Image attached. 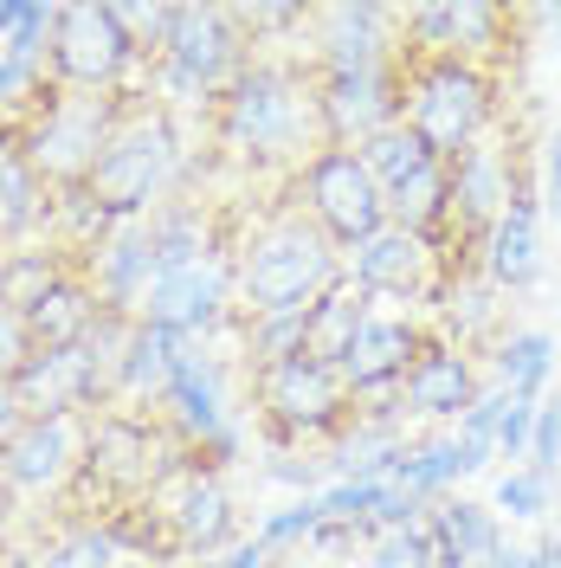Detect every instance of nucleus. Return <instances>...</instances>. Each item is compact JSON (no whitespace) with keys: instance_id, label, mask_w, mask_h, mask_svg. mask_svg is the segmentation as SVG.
I'll return each instance as SVG.
<instances>
[{"instance_id":"obj_26","label":"nucleus","mask_w":561,"mask_h":568,"mask_svg":"<svg viewBox=\"0 0 561 568\" xmlns=\"http://www.w3.org/2000/svg\"><path fill=\"white\" fill-rule=\"evenodd\" d=\"M98 317H104V304H98V291L84 284V272L59 284L39 311H27L39 349H84V343H91V329H98Z\"/></svg>"},{"instance_id":"obj_15","label":"nucleus","mask_w":561,"mask_h":568,"mask_svg":"<svg viewBox=\"0 0 561 568\" xmlns=\"http://www.w3.org/2000/svg\"><path fill=\"white\" fill-rule=\"evenodd\" d=\"M446 175H452V226L446 233H458V240H484L503 220V207L517 201V187H523L517 162L503 149H491V142H471L465 155H452Z\"/></svg>"},{"instance_id":"obj_39","label":"nucleus","mask_w":561,"mask_h":568,"mask_svg":"<svg viewBox=\"0 0 561 568\" xmlns=\"http://www.w3.org/2000/svg\"><path fill=\"white\" fill-rule=\"evenodd\" d=\"M497 33H503V13H497V7H478V0H452V39H458V59H471V52H491Z\"/></svg>"},{"instance_id":"obj_12","label":"nucleus","mask_w":561,"mask_h":568,"mask_svg":"<svg viewBox=\"0 0 561 568\" xmlns=\"http://www.w3.org/2000/svg\"><path fill=\"white\" fill-rule=\"evenodd\" d=\"M233 258L226 252H207V258H194V265H181V272H162L155 291L142 297V317L136 323H155V329H169V336H207L226 323V304H233Z\"/></svg>"},{"instance_id":"obj_30","label":"nucleus","mask_w":561,"mask_h":568,"mask_svg":"<svg viewBox=\"0 0 561 568\" xmlns=\"http://www.w3.org/2000/svg\"><path fill=\"white\" fill-rule=\"evenodd\" d=\"M549 375H555V336L517 329V336L497 343V388L510 394V400H542Z\"/></svg>"},{"instance_id":"obj_5","label":"nucleus","mask_w":561,"mask_h":568,"mask_svg":"<svg viewBox=\"0 0 561 568\" xmlns=\"http://www.w3.org/2000/svg\"><path fill=\"white\" fill-rule=\"evenodd\" d=\"M400 123L426 142L432 162H452L471 142H484V123H491V78L471 65V59H426V65H407Z\"/></svg>"},{"instance_id":"obj_7","label":"nucleus","mask_w":561,"mask_h":568,"mask_svg":"<svg viewBox=\"0 0 561 568\" xmlns=\"http://www.w3.org/2000/svg\"><path fill=\"white\" fill-rule=\"evenodd\" d=\"M297 194H304V220L336 252L368 246L387 226V187L368 175V162L355 149H316L297 169Z\"/></svg>"},{"instance_id":"obj_42","label":"nucleus","mask_w":561,"mask_h":568,"mask_svg":"<svg viewBox=\"0 0 561 568\" xmlns=\"http://www.w3.org/2000/svg\"><path fill=\"white\" fill-rule=\"evenodd\" d=\"M265 478H278V485H297L304 497H316V491H323V465H310V459L297 465L290 453H278V459H265Z\"/></svg>"},{"instance_id":"obj_2","label":"nucleus","mask_w":561,"mask_h":568,"mask_svg":"<svg viewBox=\"0 0 561 568\" xmlns=\"http://www.w3.org/2000/svg\"><path fill=\"white\" fill-rule=\"evenodd\" d=\"M220 142L246 162H290V155H304V142L329 149L323 116H316V84L297 65L252 59L220 98Z\"/></svg>"},{"instance_id":"obj_11","label":"nucleus","mask_w":561,"mask_h":568,"mask_svg":"<svg viewBox=\"0 0 561 568\" xmlns=\"http://www.w3.org/2000/svg\"><path fill=\"white\" fill-rule=\"evenodd\" d=\"M407 104V65L387 71H323L316 78V116H323V142L329 149H361L400 123Z\"/></svg>"},{"instance_id":"obj_33","label":"nucleus","mask_w":561,"mask_h":568,"mask_svg":"<svg viewBox=\"0 0 561 568\" xmlns=\"http://www.w3.org/2000/svg\"><path fill=\"white\" fill-rule=\"evenodd\" d=\"M361 162H368V175L381 181V187H394V181H407V175H420L426 162V142L407 130V123H394V130H381V136H368L361 149H355Z\"/></svg>"},{"instance_id":"obj_25","label":"nucleus","mask_w":561,"mask_h":568,"mask_svg":"<svg viewBox=\"0 0 561 568\" xmlns=\"http://www.w3.org/2000/svg\"><path fill=\"white\" fill-rule=\"evenodd\" d=\"M387 226H407L420 240H439L452 226V175H446V162H426L420 175L387 187Z\"/></svg>"},{"instance_id":"obj_3","label":"nucleus","mask_w":561,"mask_h":568,"mask_svg":"<svg viewBox=\"0 0 561 568\" xmlns=\"http://www.w3.org/2000/svg\"><path fill=\"white\" fill-rule=\"evenodd\" d=\"M233 278H239V311L246 317H304L316 297H329L343 284V252L329 246L304 213H284L239 246Z\"/></svg>"},{"instance_id":"obj_34","label":"nucleus","mask_w":561,"mask_h":568,"mask_svg":"<svg viewBox=\"0 0 561 568\" xmlns=\"http://www.w3.org/2000/svg\"><path fill=\"white\" fill-rule=\"evenodd\" d=\"M503 407H510V394L491 388V394H478V400H471V414L458 420L452 446H458V465H465V478H471V471H484V465L497 459V420H503Z\"/></svg>"},{"instance_id":"obj_44","label":"nucleus","mask_w":561,"mask_h":568,"mask_svg":"<svg viewBox=\"0 0 561 568\" xmlns=\"http://www.w3.org/2000/svg\"><path fill=\"white\" fill-rule=\"evenodd\" d=\"M542 201L561 213V130L549 136V149H542Z\"/></svg>"},{"instance_id":"obj_4","label":"nucleus","mask_w":561,"mask_h":568,"mask_svg":"<svg viewBox=\"0 0 561 568\" xmlns=\"http://www.w3.org/2000/svg\"><path fill=\"white\" fill-rule=\"evenodd\" d=\"M136 110V98H123V91H45V104L20 123V155H27V169L39 175L45 194H78L91 169H98V155L110 149V136L123 130V116Z\"/></svg>"},{"instance_id":"obj_38","label":"nucleus","mask_w":561,"mask_h":568,"mask_svg":"<svg viewBox=\"0 0 561 568\" xmlns=\"http://www.w3.org/2000/svg\"><path fill=\"white\" fill-rule=\"evenodd\" d=\"M33 323H27V311H13V304H0V382H20L27 368H33Z\"/></svg>"},{"instance_id":"obj_45","label":"nucleus","mask_w":561,"mask_h":568,"mask_svg":"<svg viewBox=\"0 0 561 568\" xmlns=\"http://www.w3.org/2000/svg\"><path fill=\"white\" fill-rule=\"evenodd\" d=\"M201 568H272V556H265L258 542H239V549H226L220 562H201Z\"/></svg>"},{"instance_id":"obj_32","label":"nucleus","mask_w":561,"mask_h":568,"mask_svg":"<svg viewBox=\"0 0 561 568\" xmlns=\"http://www.w3.org/2000/svg\"><path fill=\"white\" fill-rule=\"evenodd\" d=\"M452 478H465V465H458V446L452 439H432V446H414V453H400V465H394V478L387 485H400L407 497H439Z\"/></svg>"},{"instance_id":"obj_8","label":"nucleus","mask_w":561,"mask_h":568,"mask_svg":"<svg viewBox=\"0 0 561 568\" xmlns=\"http://www.w3.org/2000/svg\"><path fill=\"white\" fill-rule=\"evenodd\" d=\"M175 459H162V426H149L130 407H104L84 420V471L78 491L104 497L110 510H130L162 485V471Z\"/></svg>"},{"instance_id":"obj_37","label":"nucleus","mask_w":561,"mask_h":568,"mask_svg":"<svg viewBox=\"0 0 561 568\" xmlns=\"http://www.w3.org/2000/svg\"><path fill=\"white\" fill-rule=\"evenodd\" d=\"M497 510L517 517V524H536V517L549 510V471H536V465L503 471V478H497Z\"/></svg>"},{"instance_id":"obj_41","label":"nucleus","mask_w":561,"mask_h":568,"mask_svg":"<svg viewBox=\"0 0 561 568\" xmlns=\"http://www.w3.org/2000/svg\"><path fill=\"white\" fill-rule=\"evenodd\" d=\"M529 433H536V400H510L497 420V459H529Z\"/></svg>"},{"instance_id":"obj_16","label":"nucleus","mask_w":561,"mask_h":568,"mask_svg":"<svg viewBox=\"0 0 561 568\" xmlns=\"http://www.w3.org/2000/svg\"><path fill=\"white\" fill-rule=\"evenodd\" d=\"M155 252H149V226L130 220V226H110L98 246L84 252V284L98 291V304L116 311V317H142V297L155 291Z\"/></svg>"},{"instance_id":"obj_17","label":"nucleus","mask_w":561,"mask_h":568,"mask_svg":"<svg viewBox=\"0 0 561 568\" xmlns=\"http://www.w3.org/2000/svg\"><path fill=\"white\" fill-rule=\"evenodd\" d=\"M432 240L407 233V226H381L368 246L349 252V284L368 297H426L432 291Z\"/></svg>"},{"instance_id":"obj_28","label":"nucleus","mask_w":561,"mask_h":568,"mask_svg":"<svg viewBox=\"0 0 561 568\" xmlns=\"http://www.w3.org/2000/svg\"><path fill=\"white\" fill-rule=\"evenodd\" d=\"M65 278H78V265H71L65 246H13V252H0V304H13V311H39Z\"/></svg>"},{"instance_id":"obj_23","label":"nucleus","mask_w":561,"mask_h":568,"mask_svg":"<svg viewBox=\"0 0 561 568\" xmlns=\"http://www.w3.org/2000/svg\"><path fill=\"white\" fill-rule=\"evenodd\" d=\"M361 323H368V291L343 278L329 297H316L310 311H304V349L297 355H310V362H323V368L343 375V355L355 349Z\"/></svg>"},{"instance_id":"obj_9","label":"nucleus","mask_w":561,"mask_h":568,"mask_svg":"<svg viewBox=\"0 0 561 568\" xmlns=\"http://www.w3.org/2000/svg\"><path fill=\"white\" fill-rule=\"evenodd\" d=\"M130 65H136V52L116 27V7H104V0L59 7L52 45H45V78L59 91H123Z\"/></svg>"},{"instance_id":"obj_29","label":"nucleus","mask_w":561,"mask_h":568,"mask_svg":"<svg viewBox=\"0 0 561 568\" xmlns=\"http://www.w3.org/2000/svg\"><path fill=\"white\" fill-rule=\"evenodd\" d=\"M149 252H155V272H181V265H194V258H207L213 246V226L201 207H181V201H169V207H155L149 220Z\"/></svg>"},{"instance_id":"obj_35","label":"nucleus","mask_w":561,"mask_h":568,"mask_svg":"<svg viewBox=\"0 0 561 568\" xmlns=\"http://www.w3.org/2000/svg\"><path fill=\"white\" fill-rule=\"evenodd\" d=\"M116 27L130 39V52L136 59H155L162 65V52H169V33H175V7H116Z\"/></svg>"},{"instance_id":"obj_20","label":"nucleus","mask_w":561,"mask_h":568,"mask_svg":"<svg viewBox=\"0 0 561 568\" xmlns=\"http://www.w3.org/2000/svg\"><path fill=\"white\" fill-rule=\"evenodd\" d=\"M478 400V375L452 343H426L420 362L407 368L400 382V414H420V420H465Z\"/></svg>"},{"instance_id":"obj_21","label":"nucleus","mask_w":561,"mask_h":568,"mask_svg":"<svg viewBox=\"0 0 561 568\" xmlns=\"http://www.w3.org/2000/svg\"><path fill=\"white\" fill-rule=\"evenodd\" d=\"M542 272V194L517 187V201L503 207L491 233H484V278L497 291H529Z\"/></svg>"},{"instance_id":"obj_27","label":"nucleus","mask_w":561,"mask_h":568,"mask_svg":"<svg viewBox=\"0 0 561 568\" xmlns=\"http://www.w3.org/2000/svg\"><path fill=\"white\" fill-rule=\"evenodd\" d=\"M426 524L439 536V562H465V568H491V556L503 549V530H497V510L484 504H439L426 510Z\"/></svg>"},{"instance_id":"obj_48","label":"nucleus","mask_w":561,"mask_h":568,"mask_svg":"<svg viewBox=\"0 0 561 568\" xmlns=\"http://www.w3.org/2000/svg\"><path fill=\"white\" fill-rule=\"evenodd\" d=\"M20 13H27V0H0V45L13 39V27H20Z\"/></svg>"},{"instance_id":"obj_18","label":"nucleus","mask_w":561,"mask_h":568,"mask_svg":"<svg viewBox=\"0 0 561 568\" xmlns=\"http://www.w3.org/2000/svg\"><path fill=\"white\" fill-rule=\"evenodd\" d=\"M316 59H323V71H387L400 65V45L387 39V7H355V0H343V7H323L316 13Z\"/></svg>"},{"instance_id":"obj_14","label":"nucleus","mask_w":561,"mask_h":568,"mask_svg":"<svg viewBox=\"0 0 561 568\" xmlns=\"http://www.w3.org/2000/svg\"><path fill=\"white\" fill-rule=\"evenodd\" d=\"M27 420H91L110 407V375L91 349H39L33 368L13 382Z\"/></svg>"},{"instance_id":"obj_24","label":"nucleus","mask_w":561,"mask_h":568,"mask_svg":"<svg viewBox=\"0 0 561 568\" xmlns=\"http://www.w3.org/2000/svg\"><path fill=\"white\" fill-rule=\"evenodd\" d=\"M52 207V194L20 155V130H0V252H13Z\"/></svg>"},{"instance_id":"obj_51","label":"nucleus","mask_w":561,"mask_h":568,"mask_svg":"<svg viewBox=\"0 0 561 568\" xmlns=\"http://www.w3.org/2000/svg\"><path fill=\"white\" fill-rule=\"evenodd\" d=\"M555 549H561V530H555Z\"/></svg>"},{"instance_id":"obj_49","label":"nucleus","mask_w":561,"mask_h":568,"mask_svg":"<svg viewBox=\"0 0 561 568\" xmlns=\"http://www.w3.org/2000/svg\"><path fill=\"white\" fill-rule=\"evenodd\" d=\"M491 568H523V549H510V542H503V549L491 556Z\"/></svg>"},{"instance_id":"obj_50","label":"nucleus","mask_w":561,"mask_h":568,"mask_svg":"<svg viewBox=\"0 0 561 568\" xmlns=\"http://www.w3.org/2000/svg\"><path fill=\"white\" fill-rule=\"evenodd\" d=\"M272 568H310V562H304V556H290V562H272Z\"/></svg>"},{"instance_id":"obj_46","label":"nucleus","mask_w":561,"mask_h":568,"mask_svg":"<svg viewBox=\"0 0 561 568\" xmlns=\"http://www.w3.org/2000/svg\"><path fill=\"white\" fill-rule=\"evenodd\" d=\"M13 536H20V497L0 485V556L13 549Z\"/></svg>"},{"instance_id":"obj_36","label":"nucleus","mask_w":561,"mask_h":568,"mask_svg":"<svg viewBox=\"0 0 561 568\" xmlns=\"http://www.w3.org/2000/svg\"><path fill=\"white\" fill-rule=\"evenodd\" d=\"M323 530V491L316 497H297V504H284V510H272L265 524H258V549L272 556V549H284V542H310V536Z\"/></svg>"},{"instance_id":"obj_6","label":"nucleus","mask_w":561,"mask_h":568,"mask_svg":"<svg viewBox=\"0 0 561 568\" xmlns=\"http://www.w3.org/2000/svg\"><path fill=\"white\" fill-rule=\"evenodd\" d=\"M246 33H239V13L226 7H175V33L169 52L155 65V91L169 104H220L226 84L246 71Z\"/></svg>"},{"instance_id":"obj_13","label":"nucleus","mask_w":561,"mask_h":568,"mask_svg":"<svg viewBox=\"0 0 561 568\" xmlns=\"http://www.w3.org/2000/svg\"><path fill=\"white\" fill-rule=\"evenodd\" d=\"M84 471V420H27L0 453V485L13 497H71Z\"/></svg>"},{"instance_id":"obj_43","label":"nucleus","mask_w":561,"mask_h":568,"mask_svg":"<svg viewBox=\"0 0 561 568\" xmlns=\"http://www.w3.org/2000/svg\"><path fill=\"white\" fill-rule=\"evenodd\" d=\"M20 426H27V407H20V394H13V382H0V453L20 439Z\"/></svg>"},{"instance_id":"obj_10","label":"nucleus","mask_w":561,"mask_h":568,"mask_svg":"<svg viewBox=\"0 0 561 568\" xmlns=\"http://www.w3.org/2000/svg\"><path fill=\"white\" fill-rule=\"evenodd\" d=\"M252 400L278 439H316V433H336L349 420L355 394L336 368H323L310 355H284L272 368H252Z\"/></svg>"},{"instance_id":"obj_40","label":"nucleus","mask_w":561,"mask_h":568,"mask_svg":"<svg viewBox=\"0 0 561 568\" xmlns=\"http://www.w3.org/2000/svg\"><path fill=\"white\" fill-rule=\"evenodd\" d=\"M529 465L536 471H555L561 465V394L536 400V433H529Z\"/></svg>"},{"instance_id":"obj_19","label":"nucleus","mask_w":561,"mask_h":568,"mask_svg":"<svg viewBox=\"0 0 561 568\" xmlns=\"http://www.w3.org/2000/svg\"><path fill=\"white\" fill-rule=\"evenodd\" d=\"M420 349H426V336L414 323L368 317L361 336H355V349L343 355V382H349L355 400H368V394H400V382H407V368L420 362Z\"/></svg>"},{"instance_id":"obj_52","label":"nucleus","mask_w":561,"mask_h":568,"mask_svg":"<svg viewBox=\"0 0 561 568\" xmlns=\"http://www.w3.org/2000/svg\"><path fill=\"white\" fill-rule=\"evenodd\" d=\"M555 471H561V465H555Z\"/></svg>"},{"instance_id":"obj_1","label":"nucleus","mask_w":561,"mask_h":568,"mask_svg":"<svg viewBox=\"0 0 561 568\" xmlns=\"http://www.w3.org/2000/svg\"><path fill=\"white\" fill-rule=\"evenodd\" d=\"M181 181V136L175 116L155 104H136L123 116V130L110 136V149L98 155L91 181L71 194L65 207L84 220V252L104 240L110 226H130V220H149V213L169 201V187Z\"/></svg>"},{"instance_id":"obj_22","label":"nucleus","mask_w":561,"mask_h":568,"mask_svg":"<svg viewBox=\"0 0 561 568\" xmlns=\"http://www.w3.org/2000/svg\"><path fill=\"white\" fill-rule=\"evenodd\" d=\"M181 336L169 329H155V323H136L130 329V343L116 355V368H110V407H130V400H162L169 394V375H175L181 362Z\"/></svg>"},{"instance_id":"obj_47","label":"nucleus","mask_w":561,"mask_h":568,"mask_svg":"<svg viewBox=\"0 0 561 568\" xmlns=\"http://www.w3.org/2000/svg\"><path fill=\"white\" fill-rule=\"evenodd\" d=\"M523 568H561V549H555V536H549V542H536V549H523Z\"/></svg>"},{"instance_id":"obj_31","label":"nucleus","mask_w":561,"mask_h":568,"mask_svg":"<svg viewBox=\"0 0 561 568\" xmlns=\"http://www.w3.org/2000/svg\"><path fill=\"white\" fill-rule=\"evenodd\" d=\"M116 536H110V524H98V517H78V524H65V530H52L45 542L33 549V568H116Z\"/></svg>"}]
</instances>
